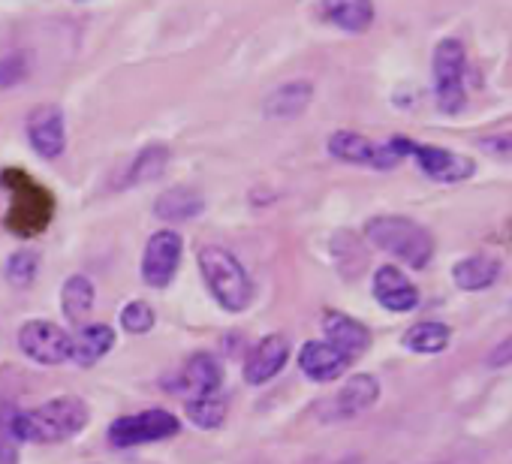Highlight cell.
I'll return each mask as SVG.
<instances>
[{
    "mask_svg": "<svg viewBox=\"0 0 512 464\" xmlns=\"http://www.w3.org/2000/svg\"><path fill=\"white\" fill-rule=\"evenodd\" d=\"M91 419V410L82 398L76 395H61L52 398L28 413L19 410L16 416V434L22 443H61L85 431Z\"/></svg>",
    "mask_w": 512,
    "mask_h": 464,
    "instance_id": "6da1fadb",
    "label": "cell"
},
{
    "mask_svg": "<svg viewBox=\"0 0 512 464\" xmlns=\"http://www.w3.org/2000/svg\"><path fill=\"white\" fill-rule=\"evenodd\" d=\"M365 239L401 260L407 269H425L434 257V236L416 220L401 214H380L365 223Z\"/></svg>",
    "mask_w": 512,
    "mask_h": 464,
    "instance_id": "7a4b0ae2",
    "label": "cell"
},
{
    "mask_svg": "<svg viewBox=\"0 0 512 464\" xmlns=\"http://www.w3.org/2000/svg\"><path fill=\"white\" fill-rule=\"evenodd\" d=\"M196 263H199V272H202L208 293L214 296V302L223 311L241 314L250 308L256 290H253L247 269L241 266V260L232 251H226L220 245H202L196 254Z\"/></svg>",
    "mask_w": 512,
    "mask_h": 464,
    "instance_id": "3957f363",
    "label": "cell"
},
{
    "mask_svg": "<svg viewBox=\"0 0 512 464\" xmlns=\"http://www.w3.org/2000/svg\"><path fill=\"white\" fill-rule=\"evenodd\" d=\"M464 43L455 37H446L437 43L434 49V97H437V109L443 115H458L467 103V91H464Z\"/></svg>",
    "mask_w": 512,
    "mask_h": 464,
    "instance_id": "277c9868",
    "label": "cell"
},
{
    "mask_svg": "<svg viewBox=\"0 0 512 464\" xmlns=\"http://www.w3.org/2000/svg\"><path fill=\"white\" fill-rule=\"evenodd\" d=\"M0 181L13 190L10 226L19 232V236H34V232L46 229L52 208H55L52 196L40 184H34L28 175H22L19 169H7L4 175H0Z\"/></svg>",
    "mask_w": 512,
    "mask_h": 464,
    "instance_id": "5b68a950",
    "label": "cell"
},
{
    "mask_svg": "<svg viewBox=\"0 0 512 464\" xmlns=\"http://www.w3.org/2000/svg\"><path fill=\"white\" fill-rule=\"evenodd\" d=\"M178 431H181V422L175 413H169L163 407H151V410H139L130 416H118L109 425V443L115 449H133V446L169 440Z\"/></svg>",
    "mask_w": 512,
    "mask_h": 464,
    "instance_id": "8992f818",
    "label": "cell"
},
{
    "mask_svg": "<svg viewBox=\"0 0 512 464\" xmlns=\"http://www.w3.org/2000/svg\"><path fill=\"white\" fill-rule=\"evenodd\" d=\"M70 344H73V335L52 320H28L19 329V350L31 362L46 365V368L70 362Z\"/></svg>",
    "mask_w": 512,
    "mask_h": 464,
    "instance_id": "52a82bcc",
    "label": "cell"
},
{
    "mask_svg": "<svg viewBox=\"0 0 512 464\" xmlns=\"http://www.w3.org/2000/svg\"><path fill=\"white\" fill-rule=\"evenodd\" d=\"M184 242L175 229H157L148 236V245L142 251V281L154 290H166L181 266Z\"/></svg>",
    "mask_w": 512,
    "mask_h": 464,
    "instance_id": "ba28073f",
    "label": "cell"
},
{
    "mask_svg": "<svg viewBox=\"0 0 512 464\" xmlns=\"http://www.w3.org/2000/svg\"><path fill=\"white\" fill-rule=\"evenodd\" d=\"M329 154L344 163L356 166H374V169H392L398 163V154L386 145H377L374 139L356 133V130H335L329 136Z\"/></svg>",
    "mask_w": 512,
    "mask_h": 464,
    "instance_id": "9c48e42d",
    "label": "cell"
},
{
    "mask_svg": "<svg viewBox=\"0 0 512 464\" xmlns=\"http://www.w3.org/2000/svg\"><path fill=\"white\" fill-rule=\"evenodd\" d=\"M28 139L31 148L43 157V160H55L64 154L67 148V124H64V112L55 103L37 106L28 115Z\"/></svg>",
    "mask_w": 512,
    "mask_h": 464,
    "instance_id": "30bf717a",
    "label": "cell"
},
{
    "mask_svg": "<svg viewBox=\"0 0 512 464\" xmlns=\"http://www.w3.org/2000/svg\"><path fill=\"white\" fill-rule=\"evenodd\" d=\"M223 386V365L211 353L190 356L181 371L169 380V392H190L193 398H211Z\"/></svg>",
    "mask_w": 512,
    "mask_h": 464,
    "instance_id": "8fae6325",
    "label": "cell"
},
{
    "mask_svg": "<svg viewBox=\"0 0 512 464\" xmlns=\"http://www.w3.org/2000/svg\"><path fill=\"white\" fill-rule=\"evenodd\" d=\"M410 157H416L419 169L431 181H443V184L464 181V178H470L476 172V166H473L470 157H464L458 151H449V148H437V145H419V142H413Z\"/></svg>",
    "mask_w": 512,
    "mask_h": 464,
    "instance_id": "7c38bea8",
    "label": "cell"
},
{
    "mask_svg": "<svg viewBox=\"0 0 512 464\" xmlns=\"http://www.w3.org/2000/svg\"><path fill=\"white\" fill-rule=\"evenodd\" d=\"M290 362V341L287 335H266L260 344H256L244 362V383L250 386H263L269 380H275Z\"/></svg>",
    "mask_w": 512,
    "mask_h": 464,
    "instance_id": "4fadbf2b",
    "label": "cell"
},
{
    "mask_svg": "<svg viewBox=\"0 0 512 464\" xmlns=\"http://www.w3.org/2000/svg\"><path fill=\"white\" fill-rule=\"evenodd\" d=\"M371 290H374V299H377L386 311H392V314H407V311H413V308L419 305V290H416V284H413L398 266H380V269L374 272Z\"/></svg>",
    "mask_w": 512,
    "mask_h": 464,
    "instance_id": "5bb4252c",
    "label": "cell"
},
{
    "mask_svg": "<svg viewBox=\"0 0 512 464\" xmlns=\"http://www.w3.org/2000/svg\"><path fill=\"white\" fill-rule=\"evenodd\" d=\"M353 365V359L347 353H341L335 344L329 341H308L299 350V368L308 380L314 383H332L338 380L347 368Z\"/></svg>",
    "mask_w": 512,
    "mask_h": 464,
    "instance_id": "9a60e30c",
    "label": "cell"
},
{
    "mask_svg": "<svg viewBox=\"0 0 512 464\" xmlns=\"http://www.w3.org/2000/svg\"><path fill=\"white\" fill-rule=\"evenodd\" d=\"M323 332H326V341L335 344L341 353H347L350 359L362 356L368 347H371V332L365 323H359L356 317L344 314V311H326L323 317Z\"/></svg>",
    "mask_w": 512,
    "mask_h": 464,
    "instance_id": "2e32d148",
    "label": "cell"
},
{
    "mask_svg": "<svg viewBox=\"0 0 512 464\" xmlns=\"http://www.w3.org/2000/svg\"><path fill=\"white\" fill-rule=\"evenodd\" d=\"M377 398H380L377 377L374 374H353L341 386V392L329 401V407H332V416L335 419H353V416L365 413L368 407H374Z\"/></svg>",
    "mask_w": 512,
    "mask_h": 464,
    "instance_id": "e0dca14e",
    "label": "cell"
},
{
    "mask_svg": "<svg viewBox=\"0 0 512 464\" xmlns=\"http://www.w3.org/2000/svg\"><path fill=\"white\" fill-rule=\"evenodd\" d=\"M112 347H115V329L106 326V323H88V326H82V329L73 335L70 362H76V365H82V368H91V365H97Z\"/></svg>",
    "mask_w": 512,
    "mask_h": 464,
    "instance_id": "ac0fdd59",
    "label": "cell"
},
{
    "mask_svg": "<svg viewBox=\"0 0 512 464\" xmlns=\"http://www.w3.org/2000/svg\"><path fill=\"white\" fill-rule=\"evenodd\" d=\"M500 278V263L491 260V257H464L452 266V281L458 290L464 293H479V290H488L491 284H497Z\"/></svg>",
    "mask_w": 512,
    "mask_h": 464,
    "instance_id": "d6986e66",
    "label": "cell"
},
{
    "mask_svg": "<svg viewBox=\"0 0 512 464\" xmlns=\"http://www.w3.org/2000/svg\"><path fill=\"white\" fill-rule=\"evenodd\" d=\"M314 97V85L311 82H290V85H281L278 91H272L266 97V115L275 118V121H290V118H299L308 103Z\"/></svg>",
    "mask_w": 512,
    "mask_h": 464,
    "instance_id": "ffe728a7",
    "label": "cell"
},
{
    "mask_svg": "<svg viewBox=\"0 0 512 464\" xmlns=\"http://www.w3.org/2000/svg\"><path fill=\"white\" fill-rule=\"evenodd\" d=\"M202 208H205V199L190 187H172V190L160 193L157 202H154V214L160 220H169V223L193 220V217L202 214Z\"/></svg>",
    "mask_w": 512,
    "mask_h": 464,
    "instance_id": "44dd1931",
    "label": "cell"
},
{
    "mask_svg": "<svg viewBox=\"0 0 512 464\" xmlns=\"http://www.w3.org/2000/svg\"><path fill=\"white\" fill-rule=\"evenodd\" d=\"M323 16L347 34H362L374 22V4L368 0H332L323 7Z\"/></svg>",
    "mask_w": 512,
    "mask_h": 464,
    "instance_id": "7402d4cb",
    "label": "cell"
},
{
    "mask_svg": "<svg viewBox=\"0 0 512 464\" xmlns=\"http://www.w3.org/2000/svg\"><path fill=\"white\" fill-rule=\"evenodd\" d=\"M452 341V329L446 323H437V320H422V323H413L401 344L410 350V353H419V356H434V353H443Z\"/></svg>",
    "mask_w": 512,
    "mask_h": 464,
    "instance_id": "603a6c76",
    "label": "cell"
},
{
    "mask_svg": "<svg viewBox=\"0 0 512 464\" xmlns=\"http://www.w3.org/2000/svg\"><path fill=\"white\" fill-rule=\"evenodd\" d=\"M97 302V290L88 275H70L61 290V308L70 320H85Z\"/></svg>",
    "mask_w": 512,
    "mask_h": 464,
    "instance_id": "cb8c5ba5",
    "label": "cell"
},
{
    "mask_svg": "<svg viewBox=\"0 0 512 464\" xmlns=\"http://www.w3.org/2000/svg\"><path fill=\"white\" fill-rule=\"evenodd\" d=\"M169 163V148L163 145H151V148H142L136 154V160L130 163L127 175H124V184H142V181H154L163 175Z\"/></svg>",
    "mask_w": 512,
    "mask_h": 464,
    "instance_id": "d4e9b609",
    "label": "cell"
},
{
    "mask_svg": "<svg viewBox=\"0 0 512 464\" xmlns=\"http://www.w3.org/2000/svg\"><path fill=\"white\" fill-rule=\"evenodd\" d=\"M19 407L13 401H0V464H19V434H16Z\"/></svg>",
    "mask_w": 512,
    "mask_h": 464,
    "instance_id": "484cf974",
    "label": "cell"
},
{
    "mask_svg": "<svg viewBox=\"0 0 512 464\" xmlns=\"http://www.w3.org/2000/svg\"><path fill=\"white\" fill-rule=\"evenodd\" d=\"M184 410H187V419L196 428H205V431L220 428L223 419H226V401H220L217 395H211V398H190L184 404Z\"/></svg>",
    "mask_w": 512,
    "mask_h": 464,
    "instance_id": "4316f807",
    "label": "cell"
},
{
    "mask_svg": "<svg viewBox=\"0 0 512 464\" xmlns=\"http://www.w3.org/2000/svg\"><path fill=\"white\" fill-rule=\"evenodd\" d=\"M37 269H40V257L34 251H16L7 260V278L16 287H28L37 278Z\"/></svg>",
    "mask_w": 512,
    "mask_h": 464,
    "instance_id": "83f0119b",
    "label": "cell"
},
{
    "mask_svg": "<svg viewBox=\"0 0 512 464\" xmlns=\"http://www.w3.org/2000/svg\"><path fill=\"white\" fill-rule=\"evenodd\" d=\"M121 326H124V332H130V335H145V332H151V329H154V311H151V305H145V302H130V305H124V311H121Z\"/></svg>",
    "mask_w": 512,
    "mask_h": 464,
    "instance_id": "f1b7e54d",
    "label": "cell"
},
{
    "mask_svg": "<svg viewBox=\"0 0 512 464\" xmlns=\"http://www.w3.org/2000/svg\"><path fill=\"white\" fill-rule=\"evenodd\" d=\"M476 148H482L488 157H497V160H503V163H512V130L479 136V139H476Z\"/></svg>",
    "mask_w": 512,
    "mask_h": 464,
    "instance_id": "f546056e",
    "label": "cell"
},
{
    "mask_svg": "<svg viewBox=\"0 0 512 464\" xmlns=\"http://www.w3.org/2000/svg\"><path fill=\"white\" fill-rule=\"evenodd\" d=\"M28 76V58L22 52H13L0 61V85L10 88V85H19L22 79Z\"/></svg>",
    "mask_w": 512,
    "mask_h": 464,
    "instance_id": "4dcf8cb0",
    "label": "cell"
},
{
    "mask_svg": "<svg viewBox=\"0 0 512 464\" xmlns=\"http://www.w3.org/2000/svg\"><path fill=\"white\" fill-rule=\"evenodd\" d=\"M488 368H509L512 365V335H506L491 353H488Z\"/></svg>",
    "mask_w": 512,
    "mask_h": 464,
    "instance_id": "1f68e13d",
    "label": "cell"
}]
</instances>
